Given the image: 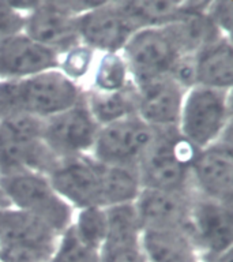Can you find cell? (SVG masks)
Listing matches in <instances>:
<instances>
[{"mask_svg":"<svg viewBox=\"0 0 233 262\" xmlns=\"http://www.w3.org/2000/svg\"><path fill=\"white\" fill-rule=\"evenodd\" d=\"M187 232L200 262H216L232 253L233 205L194 192Z\"/></svg>","mask_w":233,"mask_h":262,"instance_id":"cell-7","label":"cell"},{"mask_svg":"<svg viewBox=\"0 0 233 262\" xmlns=\"http://www.w3.org/2000/svg\"><path fill=\"white\" fill-rule=\"evenodd\" d=\"M194 192L142 188L135 201L142 229H187Z\"/></svg>","mask_w":233,"mask_h":262,"instance_id":"cell-17","label":"cell"},{"mask_svg":"<svg viewBox=\"0 0 233 262\" xmlns=\"http://www.w3.org/2000/svg\"><path fill=\"white\" fill-rule=\"evenodd\" d=\"M145 262H200L187 229H143Z\"/></svg>","mask_w":233,"mask_h":262,"instance_id":"cell-21","label":"cell"},{"mask_svg":"<svg viewBox=\"0 0 233 262\" xmlns=\"http://www.w3.org/2000/svg\"><path fill=\"white\" fill-rule=\"evenodd\" d=\"M155 137V130L138 115L100 127L90 156L106 165L138 167Z\"/></svg>","mask_w":233,"mask_h":262,"instance_id":"cell-9","label":"cell"},{"mask_svg":"<svg viewBox=\"0 0 233 262\" xmlns=\"http://www.w3.org/2000/svg\"><path fill=\"white\" fill-rule=\"evenodd\" d=\"M198 151L199 149L188 142L177 127L155 130L153 142L136 167L142 188L194 192L191 171Z\"/></svg>","mask_w":233,"mask_h":262,"instance_id":"cell-2","label":"cell"},{"mask_svg":"<svg viewBox=\"0 0 233 262\" xmlns=\"http://www.w3.org/2000/svg\"><path fill=\"white\" fill-rule=\"evenodd\" d=\"M98 130L83 94L75 105L42 120V139L57 159L90 155Z\"/></svg>","mask_w":233,"mask_h":262,"instance_id":"cell-10","label":"cell"},{"mask_svg":"<svg viewBox=\"0 0 233 262\" xmlns=\"http://www.w3.org/2000/svg\"><path fill=\"white\" fill-rule=\"evenodd\" d=\"M8 206H11V205H10L7 196H6V194H4L2 187H0V208H8Z\"/></svg>","mask_w":233,"mask_h":262,"instance_id":"cell-32","label":"cell"},{"mask_svg":"<svg viewBox=\"0 0 233 262\" xmlns=\"http://www.w3.org/2000/svg\"><path fill=\"white\" fill-rule=\"evenodd\" d=\"M97 2H34L26 15L24 33L59 56L81 44L78 16Z\"/></svg>","mask_w":233,"mask_h":262,"instance_id":"cell-6","label":"cell"},{"mask_svg":"<svg viewBox=\"0 0 233 262\" xmlns=\"http://www.w3.org/2000/svg\"><path fill=\"white\" fill-rule=\"evenodd\" d=\"M131 83L132 79L122 52L98 53L85 89L112 93L126 89Z\"/></svg>","mask_w":233,"mask_h":262,"instance_id":"cell-24","label":"cell"},{"mask_svg":"<svg viewBox=\"0 0 233 262\" xmlns=\"http://www.w3.org/2000/svg\"><path fill=\"white\" fill-rule=\"evenodd\" d=\"M108 235L100 249V262H145L142 225L134 204L105 208Z\"/></svg>","mask_w":233,"mask_h":262,"instance_id":"cell-15","label":"cell"},{"mask_svg":"<svg viewBox=\"0 0 233 262\" xmlns=\"http://www.w3.org/2000/svg\"><path fill=\"white\" fill-rule=\"evenodd\" d=\"M34 2L10 3L0 2V40L4 37L24 33L26 15L32 10Z\"/></svg>","mask_w":233,"mask_h":262,"instance_id":"cell-29","label":"cell"},{"mask_svg":"<svg viewBox=\"0 0 233 262\" xmlns=\"http://www.w3.org/2000/svg\"><path fill=\"white\" fill-rule=\"evenodd\" d=\"M141 191L136 168L102 164V208L134 204Z\"/></svg>","mask_w":233,"mask_h":262,"instance_id":"cell-23","label":"cell"},{"mask_svg":"<svg viewBox=\"0 0 233 262\" xmlns=\"http://www.w3.org/2000/svg\"><path fill=\"white\" fill-rule=\"evenodd\" d=\"M57 160L42 139V119L28 115L0 118V176L20 172L48 175Z\"/></svg>","mask_w":233,"mask_h":262,"instance_id":"cell-3","label":"cell"},{"mask_svg":"<svg viewBox=\"0 0 233 262\" xmlns=\"http://www.w3.org/2000/svg\"><path fill=\"white\" fill-rule=\"evenodd\" d=\"M206 15L222 36L230 37L233 19L232 2H208Z\"/></svg>","mask_w":233,"mask_h":262,"instance_id":"cell-31","label":"cell"},{"mask_svg":"<svg viewBox=\"0 0 233 262\" xmlns=\"http://www.w3.org/2000/svg\"><path fill=\"white\" fill-rule=\"evenodd\" d=\"M46 176L74 210L102 208V164L90 155L59 159Z\"/></svg>","mask_w":233,"mask_h":262,"instance_id":"cell-11","label":"cell"},{"mask_svg":"<svg viewBox=\"0 0 233 262\" xmlns=\"http://www.w3.org/2000/svg\"><path fill=\"white\" fill-rule=\"evenodd\" d=\"M136 30L119 2H97L78 16L81 42L96 53L122 52Z\"/></svg>","mask_w":233,"mask_h":262,"instance_id":"cell-13","label":"cell"},{"mask_svg":"<svg viewBox=\"0 0 233 262\" xmlns=\"http://www.w3.org/2000/svg\"><path fill=\"white\" fill-rule=\"evenodd\" d=\"M82 94L83 88L57 69L22 79L0 81V118L28 115L44 120L75 105Z\"/></svg>","mask_w":233,"mask_h":262,"instance_id":"cell-1","label":"cell"},{"mask_svg":"<svg viewBox=\"0 0 233 262\" xmlns=\"http://www.w3.org/2000/svg\"><path fill=\"white\" fill-rule=\"evenodd\" d=\"M136 86V115L154 130L176 128L187 90L169 75Z\"/></svg>","mask_w":233,"mask_h":262,"instance_id":"cell-14","label":"cell"},{"mask_svg":"<svg viewBox=\"0 0 233 262\" xmlns=\"http://www.w3.org/2000/svg\"><path fill=\"white\" fill-rule=\"evenodd\" d=\"M0 187L12 208L38 219L57 235L73 223L75 210L57 194L46 175L37 172L3 175Z\"/></svg>","mask_w":233,"mask_h":262,"instance_id":"cell-5","label":"cell"},{"mask_svg":"<svg viewBox=\"0 0 233 262\" xmlns=\"http://www.w3.org/2000/svg\"><path fill=\"white\" fill-rule=\"evenodd\" d=\"M195 86L218 90H232L233 45L232 37H220L194 55Z\"/></svg>","mask_w":233,"mask_h":262,"instance_id":"cell-20","label":"cell"},{"mask_svg":"<svg viewBox=\"0 0 233 262\" xmlns=\"http://www.w3.org/2000/svg\"><path fill=\"white\" fill-rule=\"evenodd\" d=\"M59 55L33 41L25 33L0 40V81H14L56 70Z\"/></svg>","mask_w":233,"mask_h":262,"instance_id":"cell-16","label":"cell"},{"mask_svg":"<svg viewBox=\"0 0 233 262\" xmlns=\"http://www.w3.org/2000/svg\"><path fill=\"white\" fill-rule=\"evenodd\" d=\"M122 55L135 85L169 75L181 56L167 26L136 30L123 48Z\"/></svg>","mask_w":233,"mask_h":262,"instance_id":"cell-8","label":"cell"},{"mask_svg":"<svg viewBox=\"0 0 233 262\" xmlns=\"http://www.w3.org/2000/svg\"><path fill=\"white\" fill-rule=\"evenodd\" d=\"M207 4L208 2H181L179 15L167 25L181 56L195 55L222 37L206 15Z\"/></svg>","mask_w":233,"mask_h":262,"instance_id":"cell-18","label":"cell"},{"mask_svg":"<svg viewBox=\"0 0 233 262\" xmlns=\"http://www.w3.org/2000/svg\"><path fill=\"white\" fill-rule=\"evenodd\" d=\"M57 235L36 217L19 209L0 208V245L56 247Z\"/></svg>","mask_w":233,"mask_h":262,"instance_id":"cell-19","label":"cell"},{"mask_svg":"<svg viewBox=\"0 0 233 262\" xmlns=\"http://www.w3.org/2000/svg\"><path fill=\"white\" fill-rule=\"evenodd\" d=\"M216 262H232V253H228L224 257H221L220 259H217Z\"/></svg>","mask_w":233,"mask_h":262,"instance_id":"cell-33","label":"cell"},{"mask_svg":"<svg viewBox=\"0 0 233 262\" xmlns=\"http://www.w3.org/2000/svg\"><path fill=\"white\" fill-rule=\"evenodd\" d=\"M97 55L98 53L94 52L93 49L81 42L65 51L64 53H61L59 57L57 70L65 78H68L69 81L85 88L89 81Z\"/></svg>","mask_w":233,"mask_h":262,"instance_id":"cell-27","label":"cell"},{"mask_svg":"<svg viewBox=\"0 0 233 262\" xmlns=\"http://www.w3.org/2000/svg\"><path fill=\"white\" fill-rule=\"evenodd\" d=\"M55 249L0 245V262H49Z\"/></svg>","mask_w":233,"mask_h":262,"instance_id":"cell-30","label":"cell"},{"mask_svg":"<svg viewBox=\"0 0 233 262\" xmlns=\"http://www.w3.org/2000/svg\"><path fill=\"white\" fill-rule=\"evenodd\" d=\"M83 97L90 114L100 127L136 115L138 94L134 82L126 89L112 93H100L83 88Z\"/></svg>","mask_w":233,"mask_h":262,"instance_id":"cell-22","label":"cell"},{"mask_svg":"<svg viewBox=\"0 0 233 262\" xmlns=\"http://www.w3.org/2000/svg\"><path fill=\"white\" fill-rule=\"evenodd\" d=\"M135 28L167 26L179 15L181 2H119Z\"/></svg>","mask_w":233,"mask_h":262,"instance_id":"cell-25","label":"cell"},{"mask_svg":"<svg viewBox=\"0 0 233 262\" xmlns=\"http://www.w3.org/2000/svg\"><path fill=\"white\" fill-rule=\"evenodd\" d=\"M71 228L86 246L100 251L108 235V219L105 208L91 206L75 210Z\"/></svg>","mask_w":233,"mask_h":262,"instance_id":"cell-26","label":"cell"},{"mask_svg":"<svg viewBox=\"0 0 233 262\" xmlns=\"http://www.w3.org/2000/svg\"><path fill=\"white\" fill-rule=\"evenodd\" d=\"M232 128V90L194 86L184 96L177 130L196 149L217 142Z\"/></svg>","mask_w":233,"mask_h":262,"instance_id":"cell-4","label":"cell"},{"mask_svg":"<svg viewBox=\"0 0 233 262\" xmlns=\"http://www.w3.org/2000/svg\"><path fill=\"white\" fill-rule=\"evenodd\" d=\"M191 182L198 195L233 205L232 128L217 142L199 149L192 164Z\"/></svg>","mask_w":233,"mask_h":262,"instance_id":"cell-12","label":"cell"},{"mask_svg":"<svg viewBox=\"0 0 233 262\" xmlns=\"http://www.w3.org/2000/svg\"><path fill=\"white\" fill-rule=\"evenodd\" d=\"M49 262H100V251L79 241L69 225L59 235Z\"/></svg>","mask_w":233,"mask_h":262,"instance_id":"cell-28","label":"cell"}]
</instances>
